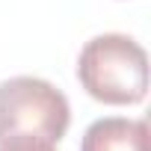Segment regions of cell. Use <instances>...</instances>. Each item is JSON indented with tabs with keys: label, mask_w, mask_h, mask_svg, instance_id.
<instances>
[{
	"label": "cell",
	"mask_w": 151,
	"mask_h": 151,
	"mask_svg": "<svg viewBox=\"0 0 151 151\" xmlns=\"http://www.w3.org/2000/svg\"><path fill=\"white\" fill-rule=\"evenodd\" d=\"M71 124L68 98L42 77H9L0 83V142L12 136H39L59 142Z\"/></svg>",
	"instance_id": "cell-2"
},
{
	"label": "cell",
	"mask_w": 151,
	"mask_h": 151,
	"mask_svg": "<svg viewBox=\"0 0 151 151\" xmlns=\"http://www.w3.org/2000/svg\"><path fill=\"white\" fill-rule=\"evenodd\" d=\"M77 80L101 104H139L148 95V53L124 33L95 36L77 56Z\"/></svg>",
	"instance_id": "cell-1"
},
{
	"label": "cell",
	"mask_w": 151,
	"mask_h": 151,
	"mask_svg": "<svg viewBox=\"0 0 151 151\" xmlns=\"http://www.w3.org/2000/svg\"><path fill=\"white\" fill-rule=\"evenodd\" d=\"M148 142L151 136L145 119L107 116L86 127L80 139V151H151Z\"/></svg>",
	"instance_id": "cell-3"
},
{
	"label": "cell",
	"mask_w": 151,
	"mask_h": 151,
	"mask_svg": "<svg viewBox=\"0 0 151 151\" xmlns=\"http://www.w3.org/2000/svg\"><path fill=\"white\" fill-rule=\"evenodd\" d=\"M0 151H56V142H47L39 136H12L0 142Z\"/></svg>",
	"instance_id": "cell-4"
}]
</instances>
